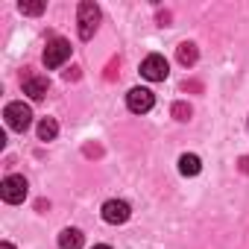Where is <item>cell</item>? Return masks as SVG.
Listing matches in <instances>:
<instances>
[{"label": "cell", "mask_w": 249, "mask_h": 249, "mask_svg": "<svg viewBox=\"0 0 249 249\" xmlns=\"http://www.w3.org/2000/svg\"><path fill=\"white\" fill-rule=\"evenodd\" d=\"M167 73H170L167 59H164V56H159V53H153V56H147V59L141 62V76H144V79H150V82H164V79H167Z\"/></svg>", "instance_id": "obj_5"}, {"label": "cell", "mask_w": 249, "mask_h": 249, "mask_svg": "<svg viewBox=\"0 0 249 249\" xmlns=\"http://www.w3.org/2000/svg\"><path fill=\"white\" fill-rule=\"evenodd\" d=\"M59 135V123L53 120V117H44L41 123H38V138L41 141H53Z\"/></svg>", "instance_id": "obj_12"}, {"label": "cell", "mask_w": 249, "mask_h": 249, "mask_svg": "<svg viewBox=\"0 0 249 249\" xmlns=\"http://www.w3.org/2000/svg\"><path fill=\"white\" fill-rule=\"evenodd\" d=\"M47 88H50L47 76H27L24 79V94L33 97V100H44L47 97Z\"/></svg>", "instance_id": "obj_8"}, {"label": "cell", "mask_w": 249, "mask_h": 249, "mask_svg": "<svg viewBox=\"0 0 249 249\" xmlns=\"http://www.w3.org/2000/svg\"><path fill=\"white\" fill-rule=\"evenodd\" d=\"M94 249H111V246H106V243H100V246H94Z\"/></svg>", "instance_id": "obj_17"}, {"label": "cell", "mask_w": 249, "mask_h": 249, "mask_svg": "<svg viewBox=\"0 0 249 249\" xmlns=\"http://www.w3.org/2000/svg\"><path fill=\"white\" fill-rule=\"evenodd\" d=\"M196 44H191V41H185V44H179V50H176V59L185 65V68H191L194 62H196Z\"/></svg>", "instance_id": "obj_11"}, {"label": "cell", "mask_w": 249, "mask_h": 249, "mask_svg": "<svg viewBox=\"0 0 249 249\" xmlns=\"http://www.w3.org/2000/svg\"><path fill=\"white\" fill-rule=\"evenodd\" d=\"M21 12H24V15H41V12H44V3H41V0H33V3H21Z\"/></svg>", "instance_id": "obj_13"}, {"label": "cell", "mask_w": 249, "mask_h": 249, "mask_svg": "<svg viewBox=\"0 0 249 249\" xmlns=\"http://www.w3.org/2000/svg\"><path fill=\"white\" fill-rule=\"evenodd\" d=\"M173 114H176V120H191V106L176 103V106H173Z\"/></svg>", "instance_id": "obj_14"}, {"label": "cell", "mask_w": 249, "mask_h": 249, "mask_svg": "<svg viewBox=\"0 0 249 249\" xmlns=\"http://www.w3.org/2000/svg\"><path fill=\"white\" fill-rule=\"evenodd\" d=\"M3 117L9 123V129H15V132H27L30 123H33V111H30L27 103H9L6 111H3Z\"/></svg>", "instance_id": "obj_3"}, {"label": "cell", "mask_w": 249, "mask_h": 249, "mask_svg": "<svg viewBox=\"0 0 249 249\" xmlns=\"http://www.w3.org/2000/svg\"><path fill=\"white\" fill-rule=\"evenodd\" d=\"M240 170H243V173H249V156H246V159H240Z\"/></svg>", "instance_id": "obj_15"}, {"label": "cell", "mask_w": 249, "mask_h": 249, "mask_svg": "<svg viewBox=\"0 0 249 249\" xmlns=\"http://www.w3.org/2000/svg\"><path fill=\"white\" fill-rule=\"evenodd\" d=\"M76 24H79V38L88 41L100 27V6L91 3V0H82L79 9H76Z\"/></svg>", "instance_id": "obj_1"}, {"label": "cell", "mask_w": 249, "mask_h": 249, "mask_svg": "<svg viewBox=\"0 0 249 249\" xmlns=\"http://www.w3.org/2000/svg\"><path fill=\"white\" fill-rule=\"evenodd\" d=\"M68 59H71V41H65V38L47 41V47H44V65L47 68H62Z\"/></svg>", "instance_id": "obj_4"}, {"label": "cell", "mask_w": 249, "mask_h": 249, "mask_svg": "<svg viewBox=\"0 0 249 249\" xmlns=\"http://www.w3.org/2000/svg\"><path fill=\"white\" fill-rule=\"evenodd\" d=\"M27 191H30V185H27L24 176H6L3 182H0V196H3V202H9V205L24 202Z\"/></svg>", "instance_id": "obj_2"}, {"label": "cell", "mask_w": 249, "mask_h": 249, "mask_svg": "<svg viewBox=\"0 0 249 249\" xmlns=\"http://www.w3.org/2000/svg\"><path fill=\"white\" fill-rule=\"evenodd\" d=\"M126 106H129V111L144 114V111H150V108L156 106V97H153L150 88H132V91L126 94Z\"/></svg>", "instance_id": "obj_7"}, {"label": "cell", "mask_w": 249, "mask_h": 249, "mask_svg": "<svg viewBox=\"0 0 249 249\" xmlns=\"http://www.w3.org/2000/svg\"><path fill=\"white\" fill-rule=\"evenodd\" d=\"M202 170V161H199V156H194V153H185L182 159H179V173L182 176H196Z\"/></svg>", "instance_id": "obj_9"}, {"label": "cell", "mask_w": 249, "mask_h": 249, "mask_svg": "<svg viewBox=\"0 0 249 249\" xmlns=\"http://www.w3.org/2000/svg\"><path fill=\"white\" fill-rule=\"evenodd\" d=\"M129 202H123V199H108L106 205H103V220L108 223V226H120V223H126L129 220Z\"/></svg>", "instance_id": "obj_6"}, {"label": "cell", "mask_w": 249, "mask_h": 249, "mask_svg": "<svg viewBox=\"0 0 249 249\" xmlns=\"http://www.w3.org/2000/svg\"><path fill=\"white\" fill-rule=\"evenodd\" d=\"M59 246L62 249H82V231L79 229H65L59 234Z\"/></svg>", "instance_id": "obj_10"}, {"label": "cell", "mask_w": 249, "mask_h": 249, "mask_svg": "<svg viewBox=\"0 0 249 249\" xmlns=\"http://www.w3.org/2000/svg\"><path fill=\"white\" fill-rule=\"evenodd\" d=\"M0 249H15V246L12 243H0Z\"/></svg>", "instance_id": "obj_16"}]
</instances>
